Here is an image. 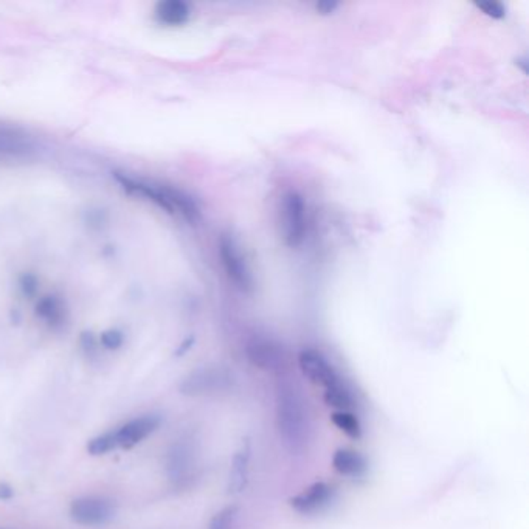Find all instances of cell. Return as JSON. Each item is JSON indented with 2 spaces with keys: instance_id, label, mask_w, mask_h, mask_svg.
I'll return each instance as SVG.
<instances>
[{
  "instance_id": "6da1fadb",
  "label": "cell",
  "mask_w": 529,
  "mask_h": 529,
  "mask_svg": "<svg viewBox=\"0 0 529 529\" xmlns=\"http://www.w3.org/2000/svg\"><path fill=\"white\" fill-rule=\"evenodd\" d=\"M275 421L284 449L291 455L303 454L311 443L312 422L297 386L282 384L276 388Z\"/></svg>"
},
{
  "instance_id": "7a4b0ae2",
  "label": "cell",
  "mask_w": 529,
  "mask_h": 529,
  "mask_svg": "<svg viewBox=\"0 0 529 529\" xmlns=\"http://www.w3.org/2000/svg\"><path fill=\"white\" fill-rule=\"evenodd\" d=\"M117 180L123 185V188L131 191L134 195L148 197L156 205L167 210L168 213L180 214L188 221H196L199 218V208L196 202L190 196H186L182 191L174 190L171 186L148 182L143 178H133L126 174H117Z\"/></svg>"
},
{
  "instance_id": "3957f363",
  "label": "cell",
  "mask_w": 529,
  "mask_h": 529,
  "mask_svg": "<svg viewBox=\"0 0 529 529\" xmlns=\"http://www.w3.org/2000/svg\"><path fill=\"white\" fill-rule=\"evenodd\" d=\"M231 384H233V376L227 369L205 367L186 376L178 386V390L185 396H205V395H216V393L229 390Z\"/></svg>"
},
{
  "instance_id": "277c9868",
  "label": "cell",
  "mask_w": 529,
  "mask_h": 529,
  "mask_svg": "<svg viewBox=\"0 0 529 529\" xmlns=\"http://www.w3.org/2000/svg\"><path fill=\"white\" fill-rule=\"evenodd\" d=\"M299 367L306 379L314 386L323 388V392L342 384L339 373L334 369L333 363L329 362L322 352L312 348L299 351Z\"/></svg>"
},
{
  "instance_id": "5b68a950",
  "label": "cell",
  "mask_w": 529,
  "mask_h": 529,
  "mask_svg": "<svg viewBox=\"0 0 529 529\" xmlns=\"http://www.w3.org/2000/svg\"><path fill=\"white\" fill-rule=\"evenodd\" d=\"M219 254L222 259L225 272L230 278L231 282H235L238 288L241 291H250L254 286V280H252V273L248 269L246 256L242 255L239 244L235 241V238L224 235L221 238L219 242Z\"/></svg>"
},
{
  "instance_id": "8992f818",
  "label": "cell",
  "mask_w": 529,
  "mask_h": 529,
  "mask_svg": "<svg viewBox=\"0 0 529 529\" xmlns=\"http://www.w3.org/2000/svg\"><path fill=\"white\" fill-rule=\"evenodd\" d=\"M282 233L289 247H299L305 239V201L295 191H291L282 197Z\"/></svg>"
},
{
  "instance_id": "52a82bcc",
  "label": "cell",
  "mask_w": 529,
  "mask_h": 529,
  "mask_svg": "<svg viewBox=\"0 0 529 529\" xmlns=\"http://www.w3.org/2000/svg\"><path fill=\"white\" fill-rule=\"evenodd\" d=\"M70 517L76 524L84 525V526H99V525L108 524L116 517V507L112 501L95 499V497H84L70 505Z\"/></svg>"
},
{
  "instance_id": "ba28073f",
  "label": "cell",
  "mask_w": 529,
  "mask_h": 529,
  "mask_svg": "<svg viewBox=\"0 0 529 529\" xmlns=\"http://www.w3.org/2000/svg\"><path fill=\"white\" fill-rule=\"evenodd\" d=\"M335 495H337V490L334 488L333 484L326 483V481H317V483L311 484L308 490L292 497L289 500V507L299 516H314L317 512L326 509L333 503Z\"/></svg>"
},
{
  "instance_id": "9c48e42d",
  "label": "cell",
  "mask_w": 529,
  "mask_h": 529,
  "mask_svg": "<svg viewBox=\"0 0 529 529\" xmlns=\"http://www.w3.org/2000/svg\"><path fill=\"white\" fill-rule=\"evenodd\" d=\"M160 424L161 418L159 414H144L137 420L129 421L120 430L116 431L117 443L123 449H133L135 444L154 433Z\"/></svg>"
},
{
  "instance_id": "30bf717a",
  "label": "cell",
  "mask_w": 529,
  "mask_h": 529,
  "mask_svg": "<svg viewBox=\"0 0 529 529\" xmlns=\"http://www.w3.org/2000/svg\"><path fill=\"white\" fill-rule=\"evenodd\" d=\"M252 460V444L248 439L242 441L239 449L236 450L231 461L230 477H229V492L239 494L246 488Z\"/></svg>"
},
{
  "instance_id": "8fae6325",
  "label": "cell",
  "mask_w": 529,
  "mask_h": 529,
  "mask_svg": "<svg viewBox=\"0 0 529 529\" xmlns=\"http://www.w3.org/2000/svg\"><path fill=\"white\" fill-rule=\"evenodd\" d=\"M334 471L346 478H362L369 472V461L352 449H337L333 456Z\"/></svg>"
},
{
  "instance_id": "7c38bea8",
  "label": "cell",
  "mask_w": 529,
  "mask_h": 529,
  "mask_svg": "<svg viewBox=\"0 0 529 529\" xmlns=\"http://www.w3.org/2000/svg\"><path fill=\"white\" fill-rule=\"evenodd\" d=\"M247 357L252 365L265 371L278 369L282 363L280 350L265 340H255L254 343H250L247 346Z\"/></svg>"
},
{
  "instance_id": "4fadbf2b",
  "label": "cell",
  "mask_w": 529,
  "mask_h": 529,
  "mask_svg": "<svg viewBox=\"0 0 529 529\" xmlns=\"http://www.w3.org/2000/svg\"><path fill=\"white\" fill-rule=\"evenodd\" d=\"M157 19L167 25H182L190 19V6L180 0H167L157 6Z\"/></svg>"
},
{
  "instance_id": "5bb4252c",
  "label": "cell",
  "mask_w": 529,
  "mask_h": 529,
  "mask_svg": "<svg viewBox=\"0 0 529 529\" xmlns=\"http://www.w3.org/2000/svg\"><path fill=\"white\" fill-rule=\"evenodd\" d=\"M323 399L329 407H333L335 412H350L354 407V399L348 386L342 382L340 386H334L331 390L323 392Z\"/></svg>"
},
{
  "instance_id": "9a60e30c",
  "label": "cell",
  "mask_w": 529,
  "mask_h": 529,
  "mask_svg": "<svg viewBox=\"0 0 529 529\" xmlns=\"http://www.w3.org/2000/svg\"><path fill=\"white\" fill-rule=\"evenodd\" d=\"M331 421L342 433H345L346 437L351 438V439L362 438V424L356 414L351 412H334L331 414Z\"/></svg>"
},
{
  "instance_id": "2e32d148",
  "label": "cell",
  "mask_w": 529,
  "mask_h": 529,
  "mask_svg": "<svg viewBox=\"0 0 529 529\" xmlns=\"http://www.w3.org/2000/svg\"><path fill=\"white\" fill-rule=\"evenodd\" d=\"M116 447H118L116 431H109V433H104V435L91 439L87 444V452L93 456H100V455L108 454Z\"/></svg>"
},
{
  "instance_id": "e0dca14e",
  "label": "cell",
  "mask_w": 529,
  "mask_h": 529,
  "mask_svg": "<svg viewBox=\"0 0 529 529\" xmlns=\"http://www.w3.org/2000/svg\"><path fill=\"white\" fill-rule=\"evenodd\" d=\"M238 516H239V509L235 505L224 507L212 518V524L208 529H235Z\"/></svg>"
},
{
  "instance_id": "ac0fdd59",
  "label": "cell",
  "mask_w": 529,
  "mask_h": 529,
  "mask_svg": "<svg viewBox=\"0 0 529 529\" xmlns=\"http://www.w3.org/2000/svg\"><path fill=\"white\" fill-rule=\"evenodd\" d=\"M477 6L484 13V14H486V16H490V18L503 19L507 16L505 6L499 4V2L488 0V2H480V4H477Z\"/></svg>"
},
{
  "instance_id": "d6986e66",
  "label": "cell",
  "mask_w": 529,
  "mask_h": 529,
  "mask_svg": "<svg viewBox=\"0 0 529 529\" xmlns=\"http://www.w3.org/2000/svg\"><path fill=\"white\" fill-rule=\"evenodd\" d=\"M101 342L106 348L117 350L123 343V335L118 331H108L101 335Z\"/></svg>"
},
{
  "instance_id": "ffe728a7",
  "label": "cell",
  "mask_w": 529,
  "mask_h": 529,
  "mask_svg": "<svg viewBox=\"0 0 529 529\" xmlns=\"http://www.w3.org/2000/svg\"><path fill=\"white\" fill-rule=\"evenodd\" d=\"M13 495H14V490L8 484H2L0 486V499L5 500V499H12Z\"/></svg>"
},
{
  "instance_id": "44dd1931",
  "label": "cell",
  "mask_w": 529,
  "mask_h": 529,
  "mask_svg": "<svg viewBox=\"0 0 529 529\" xmlns=\"http://www.w3.org/2000/svg\"><path fill=\"white\" fill-rule=\"evenodd\" d=\"M337 6V4H329V2H323L320 5H317V8L323 13V14H328V13L333 12L334 8Z\"/></svg>"
}]
</instances>
